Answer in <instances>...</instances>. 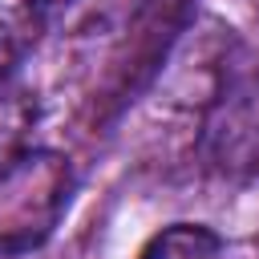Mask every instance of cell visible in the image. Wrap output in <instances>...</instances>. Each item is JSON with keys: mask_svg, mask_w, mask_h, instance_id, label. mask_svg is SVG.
I'll list each match as a JSON object with an SVG mask.
<instances>
[{"mask_svg": "<svg viewBox=\"0 0 259 259\" xmlns=\"http://www.w3.org/2000/svg\"><path fill=\"white\" fill-rule=\"evenodd\" d=\"M186 20H170V0H49V32L73 49H101L125 65L142 53L158 69Z\"/></svg>", "mask_w": 259, "mask_h": 259, "instance_id": "obj_1", "label": "cell"}, {"mask_svg": "<svg viewBox=\"0 0 259 259\" xmlns=\"http://www.w3.org/2000/svg\"><path fill=\"white\" fill-rule=\"evenodd\" d=\"M73 198V166L57 150H28L0 174V259L36 251Z\"/></svg>", "mask_w": 259, "mask_h": 259, "instance_id": "obj_2", "label": "cell"}, {"mask_svg": "<svg viewBox=\"0 0 259 259\" xmlns=\"http://www.w3.org/2000/svg\"><path fill=\"white\" fill-rule=\"evenodd\" d=\"M36 93L20 81V73L0 77V174L32 150V125H36Z\"/></svg>", "mask_w": 259, "mask_h": 259, "instance_id": "obj_3", "label": "cell"}, {"mask_svg": "<svg viewBox=\"0 0 259 259\" xmlns=\"http://www.w3.org/2000/svg\"><path fill=\"white\" fill-rule=\"evenodd\" d=\"M40 32H49V0H0V77L16 73Z\"/></svg>", "mask_w": 259, "mask_h": 259, "instance_id": "obj_4", "label": "cell"}, {"mask_svg": "<svg viewBox=\"0 0 259 259\" xmlns=\"http://www.w3.org/2000/svg\"><path fill=\"white\" fill-rule=\"evenodd\" d=\"M138 259H227V243L206 223H170L142 247Z\"/></svg>", "mask_w": 259, "mask_h": 259, "instance_id": "obj_5", "label": "cell"}, {"mask_svg": "<svg viewBox=\"0 0 259 259\" xmlns=\"http://www.w3.org/2000/svg\"><path fill=\"white\" fill-rule=\"evenodd\" d=\"M227 158H231V166H243V170L259 174V121L247 125V130H239L227 142Z\"/></svg>", "mask_w": 259, "mask_h": 259, "instance_id": "obj_6", "label": "cell"}]
</instances>
